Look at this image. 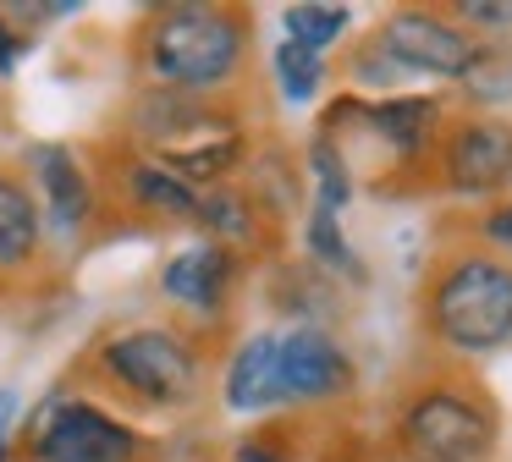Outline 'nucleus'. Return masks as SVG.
<instances>
[{
	"label": "nucleus",
	"instance_id": "nucleus-1",
	"mask_svg": "<svg viewBox=\"0 0 512 462\" xmlns=\"http://www.w3.org/2000/svg\"><path fill=\"white\" fill-rule=\"evenodd\" d=\"M254 55V11L221 0H171L138 17L127 39V61L144 88L226 99L237 94Z\"/></svg>",
	"mask_w": 512,
	"mask_h": 462
},
{
	"label": "nucleus",
	"instance_id": "nucleus-2",
	"mask_svg": "<svg viewBox=\"0 0 512 462\" xmlns=\"http://www.w3.org/2000/svg\"><path fill=\"white\" fill-rule=\"evenodd\" d=\"M67 391L94 396L122 413H182L204 391V347L177 325H127L105 330L67 369Z\"/></svg>",
	"mask_w": 512,
	"mask_h": 462
},
{
	"label": "nucleus",
	"instance_id": "nucleus-3",
	"mask_svg": "<svg viewBox=\"0 0 512 462\" xmlns=\"http://www.w3.org/2000/svg\"><path fill=\"white\" fill-rule=\"evenodd\" d=\"M122 143L144 160L166 165L188 187H221L254 160L237 99H204V94H171V88H138L122 116Z\"/></svg>",
	"mask_w": 512,
	"mask_h": 462
},
{
	"label": "nucleus",
	"instance_id": "nucleus-4",
	"mask_svg": "<svg viewBox=\"0 0 512 462\" xmlns=\"http://www.w3.org/2000/svg\"><path fill=\"white\" fill-rule=\"evenodd\" d=\"M12 457L17 462H171V451L160 440H149L138 424H127L116 407L56 385L28 413V424L17 429Z\"/></svg>",
	"mask_w": 512,
	"mask_h": 462
},
{
	"label": "nucleus",
	"instance_id": "nucleus-5",
	"mask_svg": "<svg viewBox=\"0 0 512 462\" xmlns=\"http://www.w3.org/2000/svg\"><path fill=\"white\" fill-rule=\"evenodd\" d=\"M424 325L446 352H496L512 341V264L490 253H452L430 275Z\"/></svg>",
	"mask_w": 512,
	"mask_h": 462
},
{
	"label": "nucleus",
	"instance_id": "nucleus-6",
	"mask_svg": "<svg viewBox=\"0 0 512 462\" xmlns=\"http://www.w3.org/2000/svg\"><path fill=\"white\" fill-rule=\"evenodd\" d=\"M402 462H485L496 451V402L463 374H435L397 418Z\"/></svg>",
	"mask_w": 512,
	"mask_h": 462
},
{
	"label": "nucleus",
	"instance_id": "nucleus-7",
	"mask_svg": "<svg viewBox=\"0 0 512 462\" xmlns=\"http://www.w3.org/2000/svg\"><path fill=\"white\" fill-rule=\"evenodd\" d=\"M94 198H100V215L116 204L133 215V226H193V215H199V187H188L182 176L144 160L127 143L111 149L100 182H94Z\"/></svg>",
	"mask_w": 512,
	"mask_h": 462
},
{
	"label": "nucleus",
	"instance_id": "nucleus-8",
	"mask_svg": "<svg viewBox=\"0 0 512 462\" xmlns=\"http://www.w3.org/2000/svg\"><path fill=\"white\" fill-rule=\"evenodd\" d=\"M375 44H380V55H386L391 66H402V72L457 77V83H463V77L474 72V61H479V44L468 39L446 11H435V6L391 11V17L380 22Z\"/></svg>",
	"mask_w": 512,
	"mask_h": 462
},
{
	"label": "nucleus",
	"instance_id": "nucleus-9",
	"mask_svg": "<svg viewBox=\"0 0 512 462\" xmlns=\"http://www.w3.org/2000/svg\"><path fill=\"white\" fill-rule=\"evenodd\" d=\"M28 182L39 193L45 226L61 237H78L100 220V198H94V171L72 143H34L28 149Z\"/></svg>",
	"mask_w": 512,
	"mask_h": 462
},
{
	"label": "nucleus",
	"instance_id": "nucleus-10",
	"mask_svg": "<svg viewBox=\"0 0 512 462\" xmlns=\"http://www.w3.org/2000/svg\"><path fill=\"white\" fill-rule=\"evenodd\" d=\"M358 380L353 358L342 352V341L325 336L320 325H298L276 341V385L281 402H331L347 396Z\"/></svg>",
	"mask_w": 512,
	"mask_h": 462
},
{
	"label": "nucleus",
	"instance_id": "nucleus-11",
	"mask_svg": "<svg viewBox=\"0 0 512 462\" xmlns=\"http://www.w3.org/2000/svg\"><path fill=\"white\" fill-rule=\"evenodd\" d=\"M441 182L452 193H501L512 187V121H452L435 149Z\"/></svg>",
	"mask_w": 512,
	"mask_h": 462
},
{
	"label": "nucleus",
	"instance_id": "nucleus-12",
	"mask_svg": "<svg viewBox=\"0 0 512 462\" xmlns=\"http://www.w3.org/2000/svg\"><path fill=\"white\" fill-rule=\"evenodd\" d=\"M243 270L248 264L232 248H221V242H193V248L171 253L160 264V292L199 319H221L232 292H237V281H243Z\"/></svg>",
	"mask_w": 512,
	"mask_h": 462
},
{
	"label": "nucleus",
	"instance_id": "nucleus-13",
	"mask_svg": "<svg viewBox=\"0 0 512 462\" xmlns=\"http://www.w3.org/2000/svg\"><path fill=\"white\" fill-rule=\"evenodd\" d=\"M45 209L23 165H0V286L34 281L45 270Z\"/></svg>",
	"mask_w": 512,
	"mask_h": 462
},
{
	"label": "nucleus",
	"instance_id": "nucleus-14",
	"mask_svg": "<svg viewBox=\"0 0 512 462\" xmlns=\"http://www.w3.org/2000/svg\"><path fill=\"white\" fill-rule=\"evenodd\" d=\"M193 226L204 231V242H221V248H232L243 264H248V253H270V242L281 237V226H276V220H270L237 182L204 187Z\"/></svg>",
	"mask_w": 512,
	"mask_h": 462
},
{
	"label": "nucleus",
	"instance_id": "nucleus-15",
	"mask_svg": "<svg viewBox=\"0 0 512 462\" xmlns=\"http://www.w3.org/2000/svg\"><path fill=\"white\" fill-rule=\"evenodd\" d=\"M276 330H259V336H248L243 347L232 352V363H226L221 374V396L232 413H265V407L281 402V385H276Z\"/></svg>",
	"mask_w": 512,
	"mask_h": 462
},
{
	"label": "nucleus",
	"instance_id": "nucleus-16",
	"mask_svg": "<svg viewBox=\"0 0 512 462\" xmlns=\"http://www.w3.org/2000/svg\"><path fill=\"white\" fill-rule=\"evenodd\" d=\"M435 127H441V105H435V99H380V105L369 110V132L386 138L402 160H419Z\"/></svg>",
	"mask_w": 512,
	"mask_h": 462
},
{
	"label": "nucleus",
	"instance_id": "nucleus-17",
	"mask_svg": "<svg viewBox=\"0 0 512 462\" xmlns=\"http://www.w3.org/2000/svg\"><path fill=\"white\" fill-rule=\"evenodd\" d=\"M281 22H287L292 44H303V50L320 55L325 44H336L347 33V6H309V0H298V6L281 11Z\"/></svg>",
	"mask_w": 512,
	"mask_h": 462
},
{
	"label": "nucleus",
	"instance_id": "nucleus-18",
	"mask_svg": "<svg viewBox=\"0 0 512 462\" xmlns=\"http://www.w3.org/2000/svg\"><path fill=\"white\" fill-rule=\"evenodd\" d=\"M309 165H314V176H320V198H314V209H320V215H342L353 182H347V160H342V149L331 143V132H314Z\"/></svg>",
	"mask_w": 512,
	"mask_h": 462
},
{
	"label": "nucleus",
	"instance_id": "nucleus-19",
	"mask_svg": "<svg viewBox=\"0 0 512 462\" xmlns=\"http://www.w3.org/2000/svg\"><path fill=\"white\" fill-rule=\"evenodd\" d=\"M320 77H325L320 55L303 50V44H292V39H281V50H276V83H281V94H287L292 105H303V99L320 88Z\"/></svg>",
	"mask_w": 512,
	"mask_h": 462
},
{
	"label": "nucleus",
	"instance_id": "nucleus-20",
	"mask_svg": "<svg viewBox=\"0 0 512 462\" xmlns=\"http://www.w3.org/2000/svg\"><path fill=\"white\" fill-rule=\"evenodd\" d=\"M309 248H314V259L331 264V270H342L347 281H364V264L347 253V237H342V220H336V215L309 209Z\"/></svg>",
	"mask_w": 512,
	"mask_h": 462
},
{
	"label": "nucleus",
	"instance_id": "nucleus-21",
	"mask_svg": "<svg viewBox=\"0 0 512 462\" xmlns=\"http://www.w3.org/2000/svg\"><path fill=\"white\" fill-rule=\"evenodd\" d=\"M232 462H298V451H292L287 429H259L232 446Z\"/></svg>",
	"mask_w": 512,
	"mask_h": 462
},
{
	"label": "nucleus",
	"instance_id": "nucleus-22",
	"mask_svg": "<svg viewBox=\"0 0 512 462\" xmlns=\"http://www.w3.org/2000/svg\"><path fill=\"white\" fill-rule=\"evenodd\" d=\"M28 44H34V28H17V22L0 11V77H12L17 66H23Z\"/></svg>",
	"mask_w": 512,
	"mask_h": 462
},
{
	"label": "nucleus",
	"instance_id": "nucleus-23",
	"mask_svg": "<svg viewBox=\"0 0 512 462\" xmlns=\"http://www.w3.org/2000/svg\"><path fill=\"white\" fill-rule=\"evenodd\" d=\"M452 22H479L485 33H512V6H485V0H468L452 11Z\"/></svg>",
	"mask_w": 512,
	"mask_h": 462
},
{
	"label": "nucleus",
	"instance_id": "nucleus-24",
	"mask_svg": "<svg viewBox=\"0 0 512 462\" xmlns=\"http://www.w3.org/2000/svg\"><path fill=\"white\" fill-rule=\"evenodd\" d=\"M12 440H17V396L0 385V462H12Z\"/></svg>",
	"mask_w": 512,
	"mask_h": 462
},
{
	"label": "nucleus",
	"instance_id": "nucleus-25",
	"mask_svg": "<svg viewBox=\"0 0 512 462\" xmlns=\"http://www.w3.org/2000/svg\"><path fill=\"white\" fill-rule=\"evenodd\" d=\"M485 237L501 242V248H512V204H496V209L485 215Z\"/></svg>",
	"mask_w": 512,
	"mask_h": 462
}]
</instances>
